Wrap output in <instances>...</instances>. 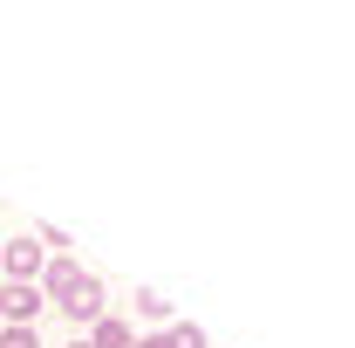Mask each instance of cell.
Instances as JSON below:
<instances>
[{"mask_svg": "<svg viewBox=\"0 0 355 348\" xmlns=\"http://www.w3.org/2000/svg\"><path fill=\"white\" fill-rule=\"evenodd\" d=\"M42 287L35 280H0V314H7V328H35L42 321Z\"/></svg>", "mask_w": 355, "mask_h": 348, "instance_id": "obj_1", "label": "cell"}, {"mask_svg": "<svg viewBox=\"0 0 355 348\" xmlns=\"http://www.w3.org/2000/svg\"><path fill=\"white\" fill-rule=\"evenodd\" d=\"M42 266H48V253L21 232L14 246H0V280H42Z\"/></svg>", "mask_w": 355, "mask_h": 348, "instance_id": "obj_2", "label": "cell"}, {"mask_svg": "<svg viewBox=\"0 0 355 348\" xmlns=\"http://www.w3.org/2000/svg\"><path fill=\"white\" fill-rule=\"evenodd\" d=\"M62 314H69V321H76V328H83V321H89V328H96V321H103V280H96V273H89V280H83V294H76V301L62 307Z\"/></svg>", "mask_w": 355, "mask_h": 348, "instance_id": "obj_3", "label": "cell"}, {"mask_svg": "<svg viewBox=\"0 0 355 348\" xmlns=\"http://www.w3.org/2000/svg\"><path fill=\"white\" fill-rule=\"evenodd\" d=\"M89 348H137V335L116 321V314H103V321L89 328Z\"/></svg>", "mask_w": 355, "mask_h": 348, "instance_id": "obj_4", "label": "cell"}, {"mask_svg": "<svg viewBox=\"0 0 355 348\" xmlns=\"http://www.w3.org/2000/svg\"><path fill=\"white\" fill-rule=\"evenodd\" d=\"M137 314H144V321H164V314H171V301H164L157 287H137Z\"/></svg>", "mask_w": 355, "mask_h": 348, "instance_id": "obj_5", "label": "cell"}, {"mask_svg": "<svg viewBox=\"0 0 355 348\" xmlns=\"http://www.w3.org/2000/svg\"><path fill=\"white\" fill-rule=\"evenodd\" d=\"M164 342H171V348H205V328H191V321H178V328L164 335Z\"/></svg>", "mask_w": 355, "mask_h": 348, "instance_id": "obj_6", "label": "cell"}, {"mask_svg": "<svg viewBox=\"0 0 355 348\" xmlns=\"http://www.w3.org/2000/svg\"><path fill=\"white\" fill-rule=\"evenodd\" d=\"M0 348H42L35 328H0Z\"/></svg>", "mask_w": 355, "mask_h": 348, "instance_id": "obj_7", "label": "cell"}, {"mask_svg": "<svg viewBox=\"0 0 355 348\" xmlns=\"http://www.w3.org/2000/svg\"><path fill=\"white\" fill-rule=\"evenodd\" d=\"M137 348H171V342H164V335H137Z\"/></svg>", "mask_w": 355, "mask_h": 348, "instance_id": "obj_8", "label": "cell"}, {"mask_svg": "<svg viewBox=\"0 0 355 348\" xmlns=\"http://www.w3.org/2000/svg\"><path fill=\"white\" fill-rule=\"evenodd\" d=\"M69 348H89V342H83V335H76V342H69Z\"/></svg>", "mask_w": 355, "mask_h": 348, "instance_id": "obj_9", "label": "cell"}]
</instances>
